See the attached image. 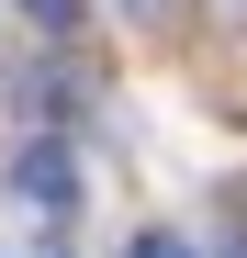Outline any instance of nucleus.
I'll return each mask as SVG.
<instances>
[{"mask_svg":"<svg viewBox=\"0 0 247 258\" xmlns=\"http://www.w3.org/2000/svg\"><path fill=\"white\" fill-rule=\"evenodd\" d=\"M0 180H12V202H23V213H68V202H79V157H68L56 135H23Z\"/></svg>","mask_w":247,"mask_h":258,"instance_id":"1","label":"nucleus"},{"mask_svg":"<svg viewBox=\"0 0 247 258\" xmlns=\"http://www.w3.org/2000/svg\"><path fill=\"white\" fill-rule=\"evenodd\" d=\"M23 23L34 34H79V0H23Z\"/></svg>","mask_w":247,"mask_h":258,"instance_id":"2","label":"nucleus"},{"mask_svg":"<svg viewBox=\"0 0 247 258\" xmlns=\"http://www.w3.org/2000/svg\"><path fill=\"white\" fill-rule=\"evenodd\" d=\"M124 258H202V247H191V236H169V225H146V236L124 247Z\"/></svg>","mask_w":247,"mask_h":258,"instance_id":"3","label":"nucleus"}]
</instances>
